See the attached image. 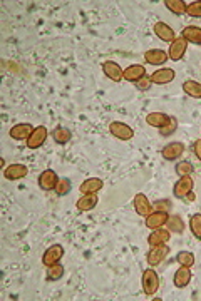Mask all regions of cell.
<instances>
[{
  "instance_id": "8d00e7d4",
  "label": "cell",
  "mask_w": 201,
  "mask_h": 301,
  "mask_svg": "<svg viewBox=\"0 0 201 301\" xmlns=\"http://www.w3.org/2000/svg\"><path fill=\"white\" fill-rule=\"evenodd\" d=\"M136 89H139V91H149L151 86H153V81H151V75H144L143 79H139L137 82H134Z\"/></svg>"
},
{
  "instance_id": "d590c367",
  "label": "cell",
  "mask_w": 201,
  "mask_h": 301,
  "mask_svg": "<svg viewBox=\"0 0 201 301\" xmlns=\"http://www.w3.org/2000/svg\"><path fill=\"white\" fill-rule=\"evenodd\" d=\"M186 15L201 18V2H193L186 7Z\"/></svg>"
},
{
  "instance_id": "1f68e13d",
  "label": "cell",
  "mask_w": 201,
  "mask_h": 301,
  "mask_svg": "<svg viewBox=\"0 0 201 301\" xmlns=\"http://www.w3.org/2000/svg\"><path fill=\"white\" fill-rule=\"evenodd\" d=\"M174 171H176V174H178L179 177H185V176H191L194 168H193V164L190 161H181V163L176 164Z\"/></svg>"
},
{
  "instance_id": "44dd1931",
  "label": "cell",
  "mask_w": 201,
  "mask_h": 301,
  "mask_svg": "<svg viewBox=\"0 0 201 301\" xmlns=\"http://www.w3.org/2000/svg\"><path fill=\"white\" fill-rule=\"evenodd\" d=\"M103 179H99V177H89V179H86V181L81 184V194H97V191L103 189Z\"/></svg>"
},
{
  "instance_id": "ba28073f",
  "label": "cell",
  "mask_w": 201,
  "mask_h": 301,
  "mask_svg": "<svg viewBox=\"0 0 201 301\" xmlns=\"http://www.w3.org/2000/svg\"><path fill=\"white\" fill-rule=\"evenodd\" d=\"M35 127L29 123H21V124H15L12 129L9 131V136L15 141H27L30 136H32Z\"/></svg>"
},
{
  "instance_id": "9c48e42d",
  "label": "cell",
  "mask_w": 201,
  "mask_h": 301,
  "mask_svg": "<svg viewBox=\"0 0 201 301\" xmlns=\"http://www.w3.org/2000/svg\"><path fill=\"white\" fill-rule=\"evenodd\" d=\"M133 206H134V211L139 216H143V217H146L148 214H151L153 213V203H151L146 196H144L143 193H137L136 196H134V199H133Z\"/></svg>"
},
{
  "instance_id": "4dcf8cb0",
  "label": "cell",
  "mask_w": 201,
  "mask_h": 301,
  "mask_svg": "<svg viewBox=\"0 0 201 301\" xmlns=\"http://www.w3.org/2000/svg\"><path fill=\"white\" fill-rule=\"evenodd\" d=\"M190 229H191V233H193L194 238L201 241V214L199 213L191 216V219H190Z\"/></svg>"
},
{
  "instance_id": "f35d334b",
  "label": "cell",
  "mask_w": 201,
  "mask_h": 301,
  "mask_svg": "<svg viewBox=\"0 0 201 301\" xmlns=\"http://www.w3.org/2000/svg\"><path fill=\"white\" fill-rule=\"evenodd\" d=\"M185 199H190V201H194V194H193V191H191V193H190V194H188L186 197H185Z\"/></svg>"
},
{
  "instance_id": "7c38bea8",
  "label": "cell",
  "mask_w": 201,
  "mask_h": 301,
  "mask_svg": "<svg viewBox=\"0 0 201 301\" xmlns=\"http://www.w3.org/2000/svg\"><path fill=\"white\" fill-rule=\"evenodd\" d=\"M169 214L168 213H161V211H153L151 214L146 216V228L151 229V231H154V229H159L163 226H166V221H168Z\"/></svg>"
},
{
  "instance_id": "f546056e",
  "label": "cell",
  "mask_w": 201,
  "mask_h": 301,
  "mask_svg": "<svg viewBox=\"0 0 201 301\" xmlns=\"http://www.w3.org/2000/svg\"><path fill=\"white\" fill-rule=\"evenodd\" d=\"M64 276V266L61 263H55V265L47 268V279L49 281H57Z\"/></svg>"
},
{
  "instance_id": "4316f807",
  "label": "cell",
  "mask_w": 201,
  "mask_h": 301,
  "mask_svg": "<svg viewBox=\"0 0 201 301\" xmlns=\"http://www.w3.org/2000/svg\"><path fill=\"white\" fill-rule=\"evenodd\" d=\"M183 91L193 99H201V84L196 81L188 79L183 82Z\"/></svg>"
},
{
  "instance_id": "6da1fadb",
  "label": "cell",
  "mask_w": 201,
  "mask_h": 301,
  "mask_svg": "<svg viewBox=\"0 0 201 301\" xmlns=\"http://www.w3.org/2000/svg\"><path fill=\"white\" fill-rule=\"evenodd\" d=\"M141 285H143V291L146 296H153V294H156V291L159 290V276L158 273H156L154 270H146L143 273V278H141Z\"/></svg>"
},
{
  "instance_id": "7a4b0ae2",
  "label": "cell",
  "mask_w": 201,
  "mask_h": 301,
  "mask_svg": "<svg viewBox=\"0 0 201 301\" xmlns=\"http://www.w3.org/2000/svg\"><path fill=\"white\" fill-rule=\"evenodd\" d=\"M169 254V246L168 245H158V246H151V249L146 254V261L151 268L161 265L166 259V256Z\"/></svg>"
},
{
  "instance_id": "484cf974",
  "label": "cell",
  "mask_w": 201,
  "mask_h": 301,
  "mask_svg": "<svg viewBox=\"0 0 201 301\" xmlns=\"http://www.w3.org/2000/svg\"><path fill=\"white\" fill-rule=\"evenodd\" d=\"M52 137H54V141L57 144H67L69 141H71V137H72V132L67 129V127H64V126H57L55 129L52 131Z\"/></svg>"
},
{
  "instance_id": "836d02e7",
  "label": "cell",
  "mask_w": 201,
  "mask_h": 301,
  "mask_svg": "<svg viewBox=\"0 0 201 301\" xmlns=\"http://www.w3.org/2000/svg\"><path fill=\"white\" fill-rule=\"evenodd\" d=\"M176 129H178V121H176L174 117H171L169 119V123L159 129V136L161 137H169V136H173Z\"/></svg>"
},
{
  "instance_id": "cb8c5ba5",
  "label": "cell",
  "mask_w": 201,
  "mask_h": 301,
  "mask_svg": "<svg viewBox=\"0 0 201 301\" xmlns=\"http://www.w3.org/2000/svg\"><path fill=\"white\" fill-rule=\"evenodd\" d=\"M185 228L186 224L183 221V217H181L179 214H173L168 217L166 221V229H169L171 233H176V234H183L185 233Z\"/></svg>"
},
{
  "instance_id": "4fadbf2b",
  "label": "cell",
  "mask_w": 201,
  "mask_h": 301,
  "mask_svg": "<svg viewBox=\"0 0 201 301\" xmlns=\"http://www.w3.org/2000/svg\"><path fill=\"white\" fill-rule=\"evenodd\" d=\"M29 174V169L25 164H10L9 168H5L4 171V177L9 179V181H18V179H24L25 176Z\"/></svg>"
},
{
  "instance_id": "d6986e66",
  "label": "cell",
  "mask_w": 201,
  "mask_h": 301,
  "mask_svg": "<svg viewBox=\"0 0 201 301\" xmlns=\"http://www.w3.org/2000/svg\"><path fill=\"white\" fill-rule=\"evenodd\" d=\"M168 59H169L168 54L161 49H149L146 50V54H144V61L151 64V66H163Z\"/></svg>"
},
{
  "instance_id": "74e56055",
  "label": "cell",
  "mask_w": 201,
  "mask_h": 301,
  "mask_svg": "<svg viewBox=\"0 0 201 301\" xmlns=\"http://www.w3.org/2000/svg\"><path fill=\"white\" fill-rule=\"evenodd\" d=\"M193 151H194V156H196L199 161H201V139H196L193 144Z\"/></svg>"
},
{
  "instance_id": "83f0119b",
  "label": "cell",
  "mask_w": 201,
  "mask_h": 301,
  "mask_svg": "<svg viewBox=\"0 0 201 301\" xmlns=\"http://www.w3.org/2000/svg\"><path fill=\"white\" fill-rule=\"evenodd\" d=\"M166 5V9L169 10V12H173V14H176V15H183V14H186V2H183V0H165L163 2Z\"/></svg>"
},
{
  "instance_id": "52a82bcc",
  "label": "cell",
  "mask_w": 201,
  "mask_h": 301,
  "mask_svg": "<svg viewBox=\"0 0 201 301\" xmlns=\"http://www.w3.org/2000/svg\"><path fill=\"white\" fill-rule=\"evenodd\" d=\"M57 181H59V176L55 174V171H52V169L42 171L39 179H37V183H39V188L42 191H54L55 186H57Z\"/></svg>"
},
{
  "instance_id": "8992f818",
  "label": "cell",
  "mask_w": 201,
  "mask_h": 301,
  "mask_svg": "<svg viewBox=\"0 0 201 301\" xmlns=\"http://www.w3.org/2000/svg\"><path fill=\"white\" fill-rule=\"evenodd\" d=\"M64 256V248H62V245H52L49 246L46 249V253H44L42 256V265L44 266H52L55 265V263H59L61 258Z\"/></svg>"
},
{
  "instance_id": "603a6c76",
  "label": "cell",
  "mask_w": 201,
  "mask_h": 301,
  "mask_svg": "<svg viewBox=\"0 0 201 301\" xmlns=\"http://www.w3.org/2000/svg\"><path fill=\"white\" fill-rule=\"evenodd\" d=\"M181 37H183L186 42L194 44V46H201V27L188 25V27H185L183 32H181Z\"/></svg>"
},
{
  "instance_id": "30bf717a",
  "label": "cell",
  "mask_w": 201,
  "mask_h": 301,
  "mask_svg": "<svg viewBox=\"0 0 201 301\" xmlns=\"http://www.w3.org/2000/svg\"><path fill=\"white\" fill-rule=\"evenodd\" d=\"M47 136H49L47 127L46 126H37L34 129V132H32V136L27 139V147L29 149H39V147L46 143Z\"/></svg>"
},
{
  "instance_id": "7402d4cb",
  "label": "cell",
  "mask_w": 201,
  "mask_h": 301,
  "mask_svg": "<svg viewBox=\"0 0 201 301\" xmlns=\"http://www.w3.org/2000/svg\"><path fill=\"white\" fill-rule=\"evenodd\" d=\"M146 75V67L141 66V64H134V66H129L128 69H124V81L128 82H137Z\"/></svg>"
},
{
  "instance_id": "e575fe53",
  "label": "cell",
  "mask_w": 201,
  "mask_h": 301,
  "mask_svg": "<svg viewBox=\"0 0 201 301\" xmlns=\"http://www.w3.org/2000/svg\"><path fill=\"white\" fill-rule=\"evenodd\" d=\"M171 208H173V204H171V201H168V199H158V201L153 203V209L154 211H161V213H168L169 214Z\"/></svg>"
},
{
  "instance_id": "3957f363",
  "label": "cell",
  "mask_w": 201,
  "mask_h": 301,
  "mask_svg": "<svg viewBox=\"0 0 201 301\" xmlns=\"http://www.w3.org/2000/svg\"><path fill=\"white\" fill-rule=\"evenodd\" d=\"M109 132L119 141H129L134 137V129L131 126H128L126 123H121V121H114L109 126Z\"/></svg>"
},
{
  "instance_id": "f1b7e54d",
  "label": "cell",
  "mask_w": 201,
  "mask_h": 301,
  "mask_svg": "<svg viewBox=\"0 0 201 301\" xmlns=\"http://www.w3.org/2000/svg\"><path fill=\"white\" fill-rule=\"evenodd\" d=\"M71 189H72V183H71V179H67V177H59V181H57V186H55V194L57 196H66L71 193Z\"/></svg>"
},
{
  "instance_id": "9a60e30c",
  "label": "cell",
  "mask_w": 201,
  "mask_h": 301,
  "mask_svg": "<svg viewBox=\"0 0 201 301\" xmlns=\"http://www.w3.org/2000/svg\"><path fill=\"white\" fill-rule=\"evenodd\" d=\"M103 70L104 74L108 75V79H111L112 82H121L124 79V70L121 69V66L112 61H108L103 64Z\"/></svg>"
},
{
  "instance_id": "5bb4252c",
  "label": "cell",
  "mask_w": 201,
  "mask_h": 301,
  "mask_svg": "<svg viewBox=\"0 0 201 301\" xmlns=\"http://www.w3.org/2000/svg\"><path fill=\"white\" fill-rule=\"evenodd\" d=\"M174 77H176V72H174L173 69L163 67L159 70H154L153 75H151V81H153V84L165 86V84H169V82H173Z\"/></svg>"
},
{
  "instance_id": "8fae6325",
  "label": "cell",
  "mask_w": 201,
  "mask_h": 301,
  "mask_svg": "<svg viewBox=\"0 0 201 301\" xmlns=\"http://www.w3.org/2000/svg\"><path fill=\"white\" fill-rule=\"evenodd\" d=\"M185 154V144L183 143H169L163 147L161 156L166 159V161H176L181 156Z\"/></svg>"
},
{
  "instance_id": "5b68a950",
  "label": "cell",
  "mask_w": 201,
  "mask_h": 301,
  "mask_svg": "<svg viewBox=\"0 0 201 301\" xmlns=\"http://www.w3.org/2000/svg\"><path fill=\"white\" fill-rule=\"evenodd\" d=\"M193 177L191 176H185V177H179L178 181L174 183V188H173V194L174 197H178V199H185L193 191Z\"/></svg>"
},
{
  "instance_id": "d6a6232c",
  "label": "cell",
  "mask_w": 201,
  "mask_h": 301,
  "mask_svg": "<svg viewBox=\"0 0 201 301\" xmlns=\"http://www.w3.org/2000/svg\"><path fill=\"white\" fill-rule=\"evenodd\" d=\"M176 261H178L181 266L191 268L194 265V254L190 251H179L178 254H176Z\"/></svg>"
},
{
  "instance_id": "ffe728a7",
  "label": "cell",
  "mask_w": 201,
  "mask_h": 301,
  "mask_svg": "<svg viewBox=\"0 0 201 301\" xmlns=\"http://www.w3.org/2000/svg\"><path fill=\"white\" fill-rule=\"evenodd\" d=\"M99 203V197L97 194H83L75 203V208H77L81 213H87V211H91L97 206Z\"/></svg>"
},
{
  "instance_id": "2e32d148",
  "label": "cell",
  "mask_w": 201,
  "mask_h": 301,
  "mask_svg": "<svg viewBox=\"0 0 201 301\" xmlns=\"http://www.w3.org/2000/svg\"><path fill=\"white\" fill-rule=\"evenodd\" d=\"M153 30H154L156 37H158V39H161L163 42H169V44H171V42L176 39L174 30H173L171 27H169V25H168L166 22H156V24H154V27H153Z\"/></svg>"
},
{
  "instance_id": "277c9868",
  "label": "cell",
  "mask_w": 201,
  "mask_h": 301,
  "mask_svg": "<svg viewBox=\"0 0 201 301\" xmlns=\"http://www.w3.org/2000/svg\"><path fill=\"white\" fill-rule=\"evenodd\" d=\"M188 49V42L183 39V37H176V39L169 44V50H168V57L173 62H178L185 57Z\"/></svg>"
},
{
  "instance_id": "ac0fdd59",
  "label": "cell",
  "mask_w": 201,
  "mask_h": 301,
  "mask_svg": "<svg viewBox=\"0 0 201 301\" xmlns=\"http://www.w3.org/2000/svg\"><path fill=\"white\" fill-rule=\"evenodd\" d=\"M191 268L188 266H179L178 270H176L174 273V278H173V283L176 288H186L188 285H190L191 281Z\"/></svg>"
},
{
  "instance_id": "e0dca14e",
  "label": "cell",
  "mask_w": 201,
  "mask_h": 301,
  "mask_svg": "<svg viewBox=\"0 0 201 301\" xmlns=\"http://www.w3.org/2000/svg\"><path fill=\"white\" fill-rule=\"evenodd\" d=\"M171 239V231L169 229H154L153 233L148 236V245L149 246H158V245H166Z\"/></svg>"
},
{
  "instance_id": "d4e9b609",
  "label": "cell",
  "mask_w": 201,
  "mask_h": 301,
  "mask_svg": "<svg viewBox=\"0 0 201 301\" xmlns=\"http://www.w3.org/2000/svg\"><path fill=\"white\" fill-rule=\"evenodd\" d=\"M169 116L163 112H151L146 116V123L151 126V127H156V129H161V127H165L168 123H169Z\"/></svg>"
}]
</instances>
